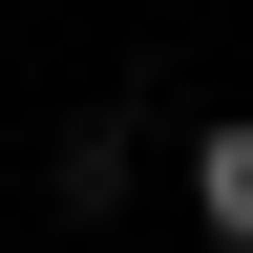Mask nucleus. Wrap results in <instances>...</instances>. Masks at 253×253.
I'll list each match as a JSON object with an SVG mask.
<instances>
[{"label": "nucleus", "instance_id": "nucleus-1", "mask_svg": "<svg viewBox=\"0 0 253 253\" xmlns=\"http://www.w3.org/2000/svg\"><path fill=\"white\" fill-rule=\"evenodd\" d=\"M190 211L253 253V106H211V126H190Z\"/></svg>", "mask_w": 253, "mask_h": 253}]
</instances>
